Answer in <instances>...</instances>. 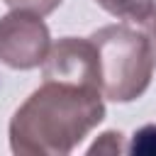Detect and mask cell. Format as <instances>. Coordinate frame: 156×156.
Masks as SVG:
<instances>
[{
  "label": "cell",
  "mask_w": 156,
  "mask_h": 156,
  "mask_svg": "<svg viewBox=\"0 0 156 156\" xmlns=\"http://www.w3.org/2000/svg\"><path fill=\"white\" fill-rule=\"evenodd\" d=\"M151 49H154V58H156V12L151 17Z\"/></svg>",
  "instance_id": "obj_9"
},
{
  "label": "cell",
  "mask_w": 156,
  "mask_h": 156,
  "mask_svg": "<svg viewBox=\"0 0 156 156\" xmlns=\"http://www.w3.org/2000/svg\"><path fill=\"white\" fill-rule=\"evenodd\" d=\"M105 117L102 90L44 80L10 119V149L20 156H66Z\"/></svg>",
  "instance_id": "obj_1"
},
{
  "label": "cell",
  "mask_w": 156,
  "mask_h": 156,
  "mask_svg": "<svg viewBox=\"0 0 156 156\" xmlns=\"http://www.w3.org/2000/svg\"><path fill=\"white\" fill-rule=\"evenodd\" d=\"M127 151L122 144V134L119 132H105L100 134V139L88 149V154H122Z\"/></svg>",
  "instance_id": "obj_7"
},
{
  "label": "cell",
  "mask_w": 156,
  "mask_h": 156,
  "mask_svg": "<svg viewBox=\"0 0 156 156\" xmlns=\"http://www.w3.org/2000/svg\"><path fill=\"white\" fill-rule=\"evenodd\" d=\"M127 151L134 156H156V124H146L136 129Z\"/></svg>",
  "instance_id": "obj_6"
},
{
  "label": "cell",
  "mask_w": 156,
  "mask_h": 156,
  "mask_svg": "<svg viewBox=\"0 0 156 156\" xmlns=\"http://www.w3.org/2000/svg\"><path fill=\"white\" fill-rule=\"evenodd\" d=\"M51 49L49 27L41 15L12 10L0 17V61L17 71H29L44 63Z\"/></svg>",
  "instance_id": "obj_3"
},
{
  "label": "cell",
  "mask_w": 156,
  "mask_h": 156,
  "mask_svg": "<svg viewBox=\"0 0 156 156\" xmlns=\"http://www.w3.org/2000/svg\"><path fill=\"white\" fill-rule=\"evenodd\" d=\"M12 10H27V12H34V15H49V12H54L58 5H61V0H5Z\"/></svg>",
  "instance_id": "obj_8"
},
{
  "label": "cell",
  "mask_w": 156,
  "mask_h": 156,
  "mask_svg": "<svg viewBox=\"0 0 156 156\" xmlns=\"http://www.w3.org/2000/svg\"><path fill=\"white\" fill-rule=\"evenodd\" d=\"M95 2L110 15L129 22H149L156 12L154 0H95Z\"/></svg>",
  "instance_id": "obj_5"
},
{
  "label": "cell",
  "mask_w": 156,
  "mask_h": 156,
  "mask_svg": "<svg viewBox=\"0 0 156 156\" xmlns=\"http://www.w3.org/2000/svg\"><path fill=\"white\" fill-rule=\"evenodd\" d=\"M98 49L100 90L112 102H132L151 83L154 49L151 39L124 24H107L90 34Z\"/></svg>",
  "instance_id": "obj_2"
},
{
  "label": "cell",
  "mask_w": 156,
  "mask_h": 156,
  "mask_svg": "<svg viewBox=\"0 0 156 156\" xmlns=\"http://www.w3.org/2000/svg\"><path fill=\"white\" fill-rule=\"evenodd\" d=\"M44 80H63L76 85H93L100 88V63L98 49L93 39L63 37L51 44L44 63H41Z\"/></svg>",
  "instance_id": "obj_4"
}]
</instances>
